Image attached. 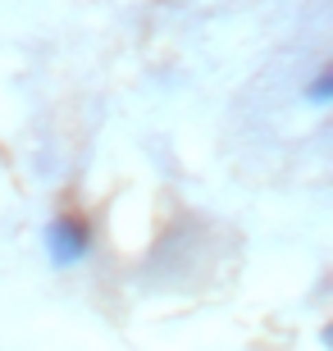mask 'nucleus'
Instances as JSON below:
<instances>
[{"label":"nucleus","mask_w":333,"mask_h":351,"mask_svg":"<svg viewBox=\"0 0 333 351\" xmlns=\"http://www.w3.org/2000/svg\"><path fill=\"white\" fill-rule=\"evenodd\" d=\"M41 242H46V256H51L55 269H69V265L91 256V223L82 215H60V219L46 223Z\"/></svg>","instance_id":"nucleus-1"},{"label":"nucleus","mask_w":333,"mask_h":351,"mask_svg":"<svg viewBox=\"0 0 333 351\" xmlns=\"http://www.w3.org/2000/svg\"><path fill=\"white\" fill-rule=\"evenodd\" d=\"M329 96H333V73H329V69H320V73L310 78L306 101H310V105H329Z\"/></svg>","instance_id":"nucleus-2"}]
</instances>
